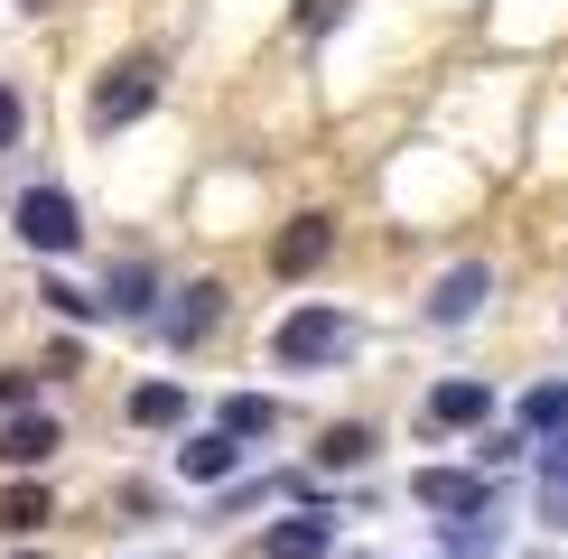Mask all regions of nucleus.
<instances>
[{
	"label": "nucleus",
	"instance_id": "obj_17",
	"mask_svg": "<svg viewBox=\"0 0 568 559\" xmlns=\"http://www.w3.org/2000/svg\"><path fill=\"white\" fill-rule=\"evenodd\" d=\"M280 429V402H262V392H233L224 402V438H271Z\"/></svg>",
	"mask_w": 568,
	"mask_h": 559
},
{
	"label": "nucleus",
	"instance_id": "obj_22",
	"mask_svg": "<svg viewBox=\"0 0 568 559\" xmlns=\"http://www.w3.org/2000/svg\"><path fill=\"white\" fill-rule=\"evenodd\" d=\"M29 392H38V373H0V410H10V419H19V410H38Z\"/></svg>",
	"mask_w": 568,
	"mask_h": 559
},
{
	"label": "nucleus",
	"instance_id": "obj_5",
	"mask_svg": "<svg viewBox=\"0 0 568 559\" xmlns=\"http://www.w3.org/2000/svg\"><path fill=\"white\" fill-rule=\"evenodd\" d=\"M326 252H336V215H298V224L271 243V271H280V280H307V271H326Z\"/></svg>",
	"mask_w": 568,
	"mask_h": 559
},
{
	"label": "nucleus",
	"instance_id": "obj_7",
	"mask_svg": "<svg viewBox=\"0 0 568 559\" xmlns=\"http://www.w3.org/2000/svg\"><path fill=\"white\" fill-rule=\"evenodd\" d=\"M326 550H336V522L326 512H290V522L262 531V559H326Z\"/></svg>",
	"mask_w": 568,
	"mask_h": 559
},
{
	"label": "nucleus",
	"instance_id": "obj_9",
	"mask_svg": "<svg viewBox=\"0 0 568 559\" xmlns=\"http://www.w3.org/2000/svg\"><path fill=\"white\" fill-rule=\"evenodd\" d=\"M57 448H65V429H57L47 410H19L10 429H0V457H10V466H47Z\"/></svg>",
	"mask_w": 568,
	"mask_h": 559
},
{
	"label": "nucleus",
	"instance_id": "obj_19",
	"mask_svg": "<svg viewBox=\"0 0 568 559\" xmlns=\"http://www.w3.org/2000/svg\"><path fill=\"white\" fill-rule=\"evenodd\" d=\"M47 308H57V317H75V326H93V317H103V298H84V289H65V280H47Z\"/></svg>",
	"mask_w": 568,
	"mask_h": 559
},
{
	"label": "nucleus",
	"instance_id": "obj_14",
	"mask_svg": "<svg viewBox=\"0 0 568 559\" xmlns=\"http://www.w3.org/2000/svg\"><path fill=\"white\" fill-rule=\"evenodd\" d=\"M131 429H186V392L178 383H140L131 392Z\"/></svg>",
	"mask_w": 568,
	"mask_h": 559
},
{
	"label": "nucleus",
	"instance_id": "obj_15",
	"mask_svg": "<svg viewBox=\"0 0 568 559\" xmlns=\"http://www.w3.org/2000/svg\"><path fill=\"white\" fill-rule=\"evenodd\" d=\"M568 429V383H531L523 392V438H559Z\"/></svg>",
	"mask_w": 568,
	"mask_h": 559
},
{
	"label": "nucleus",
	"instance_id": "obj_3",
	"mask_svg": "<svg viewBox=\"0 0 568 559\" xmlns=\"http://www.w3.org/2000/svg\"><path fill=\"white\" fill-rule=\"evenodd\" d=\"M19 243L29 252H75L84 243L75 196H65V186H29V196H19Z\"/></svg>",
	"mask_w": 568,
	"mask_h": 559
},
{
	"label": "nucleus",
	"instance_id": "obj_25",
	"mask_svg": "<svg viewBox=\"0 0 568 559\" xmlns=\"http://www.w3.org/2000/svg\"><path fill=\"white\" fill-rule=\"evenodd\" d=\"M19 10H57V0H19Z\"/></svg>",
	"mask_w": 568,
	"mask_h": 559
},
{
	"label": "nucleus",
	"instance_id": "obj_4",
	"mask_svg": "<svg viewBox=\"0 0 568 559\" xmlns=\"http://www.w3.org/2000/svg\"><path fill=\"white\" fill-rule=\"evenodd\" d=\"M410 495L429 512H447V522H476V512H494V476H476V466H419Z\"/></svg>",
	"mask_w": 568,
	"mask_h": 559
},
{
	"label": "nucleus",
	"instance_id": "obj_11",
	"mask_svg": "<svg viewBox=\"0 0 568 559\" xmlns=\"http://www.w3.org/2000/svg\"><path fill=\"white\" fill-rule=\"evenodd\" d=\"M233 466H243V448H233L224 429H205V438H186V448H178V476L186 485H224Z\"/></svg>",
	"mask_w": 568,
	"mask_h": 559
},
{
	"label": "nucleus",
	"instance_id": "obj_26",
	"mask_svg": "<svg viewBox=\"0 0 568 559\" xmlns=\"http://www.w3.org/2000/svg\"><path fill=\"white\" fill-rule=\"evenodd\" d=\"M19 559H38V550H19Z\"/></svg>",
	"mask_w": 568,
	"mask_h": 559
},
{
	"label": "nucleus",
	"instance_id": "obj_2",
	"mask_svg": "<svg viewBox=\"0 0 568 559\" xmlns=\"http://www.w3.org/2000/svg\"><path fill=\"white\" fill-rule=\"evenodd\" d=\"M150 103H159V57H122V65H103L84 122H93V131H122V122H140Z\"/></svg>",
	"mask_w": 568,
	"mask_h": 559
},
{
	"label": "nucleus",
	"instance_id": "obj_8",
	"mask_svg": "<svg viewBox=\"0 0 568 559\" xmlns=\"http://www.w3.org/2000/svg\"><path fill=\"white\" fill-rule=\"evenodd\" d=\"M485 410H494V392H485V383H438L429 402H419V429H476Z\"/></svg>",
	"mask_w": 568,
	"mask_h": 559
},
{
	"label": "nucleus",
	"instance_id": "obj_20",
	"mask_svg": "<svg viewBox=\"0 0 568 559\" xmlns=\"http://www.w3.org/2000/svg\"><path fill=\"white\" fill-rule=\"evenodd\" d=\"M336 19H345V0H298V29H307V38H326Z\"/></svg>",
	"mask_w": 568,
	"mask_h": 559
},
{
	"label": "nucleus",
	"instance_id": "obj_16",
	"mask_svg": "<svg viewBox=\"0 0 568 559\" xmlns=\"http://www.w3.org/2000/svg\"><path fill=\"white\" fill-rule=\"evenodd\" d=\"M364 457H373V429H364V419H336V429L317 438V466H336V476H354Z\"/></svg>",
	"mask_w": 568,
	"mask_h": 559
},
{
	"label": "nucleus",
	"instance_id": "obj_10",
	"mask_svg": "<svg viewBox=\"0 0 568 559\" xmlns=\"http://www.w3.org/2000/svg\"><path fill=\"white\" fill-rule=\"evenodd\" d=\"M103 308H112V317H150V308H159V271H150V262H112Z\"/></svg>",
	"mask_w": 568,
	"mask_h": 559
},
{
	"label": "nucleus",
	"instance_id": "obj_12",
	"mask_svg": "<svg viewBox=\"0 0 568 559\" xmlns=\"http://www.w3.org/2000/svg\"><path fill=\"white\" fill-rule=\"evenodd\" d=\"M178 298H186V308L169 317L178 345H196V336H215V326H224V280H196V289H178Z\"/></svg>",
	"mask_w": 568,
	"mask_h": 559
},
{
	"label": "nucleus",
	"instance_id": "obj_18",
	"mask_svg": "<svg viewBox=\"0 0 568 559\" xmlns=\"http://www.w3.org/2000/svg\"><path fill=\"white\" fill-rule=\"evenodd\" d=\"M447 559H494V512H476V522L447 531Z\"/></svg>",
	"mask_w": 568,
	"mask_h": 559
},
{
	"label": "nucleus",
	"instance_id": "obj_1",
	"mask_svg": "<svg viewBox=\"0 0 568 559\" xmlns=\"http://www.w3.org/2000/svg\"><path fill=\"white\" fill-rule=\"evenodd\" d=\"M336 355H354V317L345 308H298V317L271 326V364H290V373H317Z\"/></svg>",
	"mask_w": 568,
	"mask_h": 559
},
{
	"label": "nucleus",
	"instance_id": "obj_6",
	"mask_svg": "<svg viewBox=\"0 0 568 559\" xmlns=\"http://www.w3.org/2000/svg\"><path fill=\"white\" fill-rule=\"evenodd\" d=\"M485 289H494V271H485V262H457V271L429 289V326H466V317L485 308Z\"/></svg>",
	"mask_w": 568,
	"mask_h": 559
},
{
	"label": "nucleus",
	"instance_id": "obj_24",
	"mask_svg": "<svg viewBox=\"0 0 568 559\" xmlns=\"http://www.w3.org/2000/svg\"><path fill=\"white\" fill-rule=\"evenodd\" d=\"M540 512H550V531H568V485H550V504H540Z\"/></svg>",
	"mask_w": 568,
	"mask_h": 559
},
{
	"label": "nucleus",
	"instance_id": "obj_21",
	"mask_svg": "<svg viewBox=\"0 0 568 559\" xmlns=\"http://www.w3.org/2000/svg\"><path fill=\"white\" fill-rule=\"evenodd\" d=\"M19 122H29V103H19V84H0V150H19Z\"/></svg>",
	"mask_w": 568,
	"mask_h": 559
},
{
	"label": "nucleus",
	"instance_id": "obj_23",
	"mask_svg": "<svg viewBox=\"0 0 568 559\" xmlns=\"http://www.w3.org/2000/svg\"><path fill=\"white\" fill-rule=\"evenodd\" d=\"M540 476H550V485H568V429L550 438V448H540Z\"/></svg>",
	"mask_w": 568,
	"mask_h": 559
},
{
	"label": "nucleus",
	"instance_id": "obj_27",
	"mask_svg": "<svg viewBox=\"0 0 568 559\" xmlns=\"http://www.w3.org/2000/svg\"><path fill=\"white\" fill-rule=\"evenodd\" d=\"M354 559H373V550H354Z\"/></svg>",
	"mask_w": 568,
	"mask_h": 559
},
{
	"label": "nucleus",
	"instance_id": "obj_13",
	"mask_svg": "<svg viewBox=\"0 0 568 559\" xmlns=\"http://www.w3.org/2000/svg\"><path fill=\"white\" fill-rule=\"evenodd\" d=\"M47 522H57V495H47V485H10V495H0V531H10V541H29Z\"/></svg>",
	"mask_w": 568,
	"mask_h": 559
}]
</instances>
